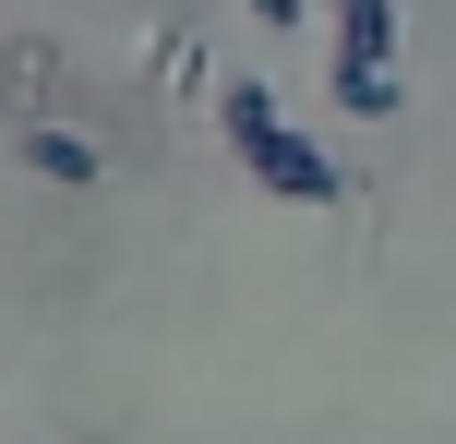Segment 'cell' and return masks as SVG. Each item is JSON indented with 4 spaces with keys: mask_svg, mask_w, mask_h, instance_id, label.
Segmentation results:
<instances>
[{
    "mask_svg": "<svg viewBox=\"0 0 456 444\" xmlns=\"http://www.w3.org/2000/svg\"><path fill=\"white\" fill-rule=\"evenodd\" d=\"M396 0H337V109L348 120H385L396 109Z\"/></svg>",
    "mask_w": 456,
    "mask_h": 444,
    "instance_id": "obj_1",
    "label": "cell"
},
{
    "mask_svg": "<svg viewBox=\"0 0 456 444\" xmlns=\"http://www.w3.org/2000/svg\"><path fill=\"white\" fill-rule=\"evenodd\" d=\"M240 157H252V181H265V192H289V205H337V192H348V181H337V168H324V157H313V144H300V133H289V120H276V133H265V144H240Z\"/></svg>",
    "mask_w": 456,
    "mask_h": 444,
    "instance_id": "obj_2",
    "label": "cell"
},
{
    "mask_svg": "<svg viewBox=\"0 0 456 444\" xmlns=\"http://www.w3.org/2000/svg\"><path fill=\"white\" fill-rule=\"evenodd\" d=\"M24 168H37V181H72V192H85V181H96V144H85V133H61V120H37V133H24Z\"/></svg>",
    "mask_w": 456,
    "mask_h": 444,
    "instance_id": "obj_3",
    "label": "cell"
},
{
    "mask_svg": "<svg viewBox=\"0 0 456 444\" xmlns=\"http://www.w3.org/2000/svg\"><path fill=\"white\" fill-rule=\"evenodd\" d=\"M216 120H228V144H265V133H276V96H265V85H228Z\"/></svg>",
    "mask_w": 456,
    "mask_h": 444,
    "instance_id": "obj_4",
    "label": "cell"
},
{
    "mask_svg": "<svg viewBox=\"0 0 456 444\" xmlns=\"http://www.w3.org/2000/svg\"><path fill=\"white\" fill-rule=\"evenodd\" d=\"M252 24H265V36H289V24H300V0H252Z\"/></svg>",
    "mask_w": 456,
    "mask_h": 444,
    "instance_id": "obj_5",
    "label": "cell"
}]
</instances>
